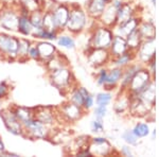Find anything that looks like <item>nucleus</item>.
<instances>
[{"mask_svg": "<svg viewBox=\"0 0 159 157\" xmlns=\"http://www.w3.org/2000/svg\"><path fill=\"white\" fill-rule=\"evenodd\" d=\"M43 10H37V11L29 13V18L33 27V32L43 29Z\"/></svg>", "mask_w": 159, "mask_h": 157, "instance_id": "nucleus-33", "label": "nucleus"}, {"mask_svg": "<svg viewBox=\"0 0 159 157\" xmlns=\"http://www.w3.org/2000/svg\"><path fill=\"white\" fill-rule=\"evenodd\" d=\"M93 104H94V98L93 96H91L90 94L88 95L86 98H85V100H84V104H83V109L84 110H88V109H90L92 106H93Z\"/></svg>", "mask_w": 159, "mask_h": 157, "instance_id": "nucleus-47", "label": "nucleus"}, {"mask_svg": "<svg viewBox=\"0 0 159 157\" xmlns=\"http://www.w3.org/2000/svg\"><path fill=\"white\" fill-rule=\"evenodd\" d=\"M125 39H126L127 47H129V50L139 48L141 43H142V40H143L140 35V33H139V31H138V28H137V30H135L133 33H130Z\"/></svg>", "mask_w": 159, "mask_h": 157, "instance_id": "nucleus-34", "label": "nucleus"}, {"mask_svg": "<svg viewBox=\"0 0 159 157\" xmlns=\"http://www.w3.org/2000/svg\"><path fill=\"white\" fill-rule=\"evenodd\" d=\"M3 3H4V2H3V1H1V0H0V11H1L2 6H3Z\"/></svg>", "mask_w": 159, "mask_h": 157, "instance_id": "nucleus-50", "label": "nucleus"}, {"mask_svg": "<svg viewBox=\"0 0 159 157\" xmlns=\"http://www.w3.org/2000/svg\"><path fill=\"white\" fill-rule=\"evenodd\" d=\"M133 16V9L129 6V3H123L121 7L118 9L117 12V24H123L126 20L132 18Z\"/></svg>", "mask_w": 159, "mask_h": 157, "instance_id": "nucleus-29", "label": "nucleus"}, {"mask_svg": "<svg viewBox=\"0 0 159 157\" xmlns=\"http://www.w3.org/2000/svg\"><path fill=\"white\" fill-rule=\"evenodd\" d=\"M106 1H107V2H108V1H109V0H106Z\"/></svg>", "mask_w": 159, "mask_h": 157, "instance_id": "nucleus-51", "label": "nucleus"}, {"mask_svg": "<svg viewBox=\"0 0 159 157\" xmlns=\"http://www.w3.org/2000/svg\"><path fill=\"white\" fill-rule=\"evenodd\" d=\"M6 152H7L6 145H4L3 140H2V138L0 137V156H3Z\"/></svg>", "mask_w": 159, "mask_h": 157, "instance_id": "nucleus-48", "label": "nucleus"}, {"mask_svg": "<svg viewBox=\"0 0 159 157\" xmlns=\"http://www.w3.org/2000/svg\"><path fill=\"white\" fill-rule=\"evenodd\" d=\"M138 71V68L136 66H132L129 68L126 69V71H123L122 73V78H121V82H122V86H129L130 80L134 76V74Z\"/></svg>", "mask_w": 159, "mask_h": 157, "instance_id": "nucleus-37", "label": "nucleus"}, {"mask_svg": "<svg viewBox=\"0 0 159 157\" xmlns=\"http://www.w3.org/2000/svg\"><path fill=\"white\" fill-rule=\"evenodd\" d=\"M36 46L39 53V62L40 64H45L48 60H50L53 55L57 52V48L53 43L48 40H36Z\"/></svg>", "mask_w": 159, "mask_h": 157, "instance_id": "nucleus-13", "label": "nucleus"}, {"mask_svg": "<svg viewBox=\"0 0 159 157\" xmlns=\"http://www.w3.org/2000/svg\"><path fill=\"white\" fill-rule=\"evenodd\" d=\"M18 37L6 32H0V55L9 62L17 61Z\"/></svg>", "mask_w": 159, "mask_h": 157, "instance_id": "nucleus-5", "label": "nucleus"}, {"mask_svg": "<svg viewBox=\"0 0 159 157\" xmlns=\"http://www.w3.org/2000/svg\"><path fill=\"white\" fill-rule=\"evenodd\" d=\"M88 95H89V92L85 87L75 86L68 92V95H67L68 101H70L71 103H73V104H75V105H79V106L83 107L84 100H85V98L88 96Z\"/></svg>", "mask_w": 159, "mask_h": 157, "instance_id": "nucleus-20", "label": "nucleus"}, {"mask_svg": "<svg viewBox=\"0 0 159 157\" xmlns=\"http://www.w3.org/2000/svg\"><path fill=\"white\" fill-rule=\"evenodd\" d=\"M28 60L39 62V53H38V49L35 43H33L32 46L30 47L29 53H28Z\"/></svg>", "mask_w": 159, "mask_h": 157, "instance_id": "nucleus-42", "label": "nucleus"}, {"mask_svg": "<svg viewBox=\"0 0 159 157\" xmlns=\"http://www.w3.org/2000/svg\"><path fill=\"white\" fill-rule=\"evenodd\" d=\"M103 120H99V119H96L94 121H92L91 123V130L92 132L94 133H101L103 132Z\"/></svg>", "mask_w": 159, "mask_h": 157, "instance_id": "nucleus-45", "label": "nucleus"}, {"mask_svg": "<svg viewBox=\"0 0 159 157\" xmlns=\"http://www.w3.org/2000/svg\"><path fill=\"white\" fill-rule=\"evenodd\" d=\"M51 130L52 128L33 118L32 120L28 121L25 124H24L22 137L31 139V140H49Z\"/></svg>", "mask_w": 159, "mask_h": 157, "instance_id": "nucleus-4", "label": "nucleus"}, {"mask_svg": "<svg viewBox=\"0 0 159 157\" xmlns=\"http://www.w3.org/2000/svg\"><path fill=\"white\" fill-rule=\"evenodd\" d=\"M109 51L108 49H98L92 48L88 54V62L91 66L100 67L104 65L109 58Z\"/></svg>", "mask_w": 159, "mask_h": 157, "instance_id": "nucleus-14", "label": "nucleus"}, {"mask_svg": "<svg viewBox=\"0 0 159 157\" xmlns=\"http://www.w3.org/2000/svg\"><path fill=\"white\" fill-rule=\"evenodd\" d=\"M121 153H122L124 156H132V152H130L129 146H123Z\"/></svg>", "mask_w": 159, "mask_h": 157, "instance_id": "nucleus-49", "label": "nucleus"}, {"mask_svg": "<svg viewBox=\"0 0 159 157\" xmlns=\"http://www.w3.org/2000/svg\"><path fill=\"white\" fill-rule=\"evenodd\" d=\"M33 42L28 37H18V51H17V62L24 63L28 60V53Z\"/></svg>", "mask_w": 159, "mask_h": 157, "instance_id": "nucleus-24", "label": "nucleus"}, {"mask_svg": "<svg viewBox=\"0 0 159 157\" xmlns=\"http://www.w3.org/2000/svg\"><path fill=\"white\" fill-rule=\"evenodd\" d=\"M115 34L108 27L98 28L90 38V47L98 49H108Z\"/></svg>", "mask_w": 159, "mask_h": 157, "instance_id": "nucleus-9", "label": "nucleus"}, {"mask_svg": "<svg viewBox=\"0 0 159 157\" xmlns=\"http://www.w3.org/2000/svg\"><path fill=\"white\" fill-rule=\"evenodd\" d=\"M111 98L112 96L109 92H100L96 97V103L97 105H105V106H107L111 101Z\"/></svg>", "mask_w": 159, "mask_h": 157, "instance_id": "nucleus-40", "label": "nucleus"}, {"mask_svg": "<svg viewBox=\"0 0 159 157\" xmlns=\"http://www.w3.org/2000/svg\"><path fill=\"white\" fill-rule=\"evenodd\" d=\"M150 105H148L144 101L140 99L138 96L130 99L129 102V110L135 116H144L150 109Z\"/></svg>", "mask_w": 159, "mask_h": 157, "instance_id": "nucleus-23", "label": "nucleus"}, {"mask_svg": "<svg viewBox=\"0 0 159 157\" xmlns=\"http://www.w3.org/2000/svg\"><path fill=\"white\" fill-rule=\"evenodd\" d=\"M133 132L138 138H142L150 134V128H148V125L145 124V123H138L134 127Z\"/></svg>", "mask_w": 159, "mask_h": 157, "instance_id": "nucleus-39", "label": "nucleus"}, {"mask_svg": "<svg viewBox=\"0 0 159 157\" xmlns=\"http://www.w3.org/2000/svg\"><path fill=\"white\" fill-rule=\"evenodd\" d=\"M123 70L120 67H116V68H112L109 72H107V78H106V83L104 84V88L107 90L114 88L116 85L121 81Z\"/></svg>", "mask_w": 159, "mask_h": 157, "instance_id": "nucleus-25", "label": "nucleus"}, {"mask_svg": "<svg viewBox=\"0 0 159 157\" xmlns=\"http://www.w3.org/2000/svg\"><path fill=\"white\" fill-rule=\"evenodd\" d=\"M107 114V107L105 105H98L94 109V116H96V119L103 120L104 117Z\"/></svg>", "mask_w": 159, "mask_h": 157, "instance_id": "nucleus-44", "label": "nucleus"}, {"mask_svg": "<svg viewBox=\"0 0 159 157\" xmlns=\"http://www.w3.org/2000/svg\"><path fill=\"white\" fill-rule=\"evenodd\" d=\"M106 78H107V70L106 69H101L98 73V78H97V83L100 86H104V84L106 83Z\"/></svg>", "mask_w": 159, "mask_h": 157, "instance_id": "nucleus-46", "label": "nucleus"}, {"mask_svg": "<svg viewBox=\"0 0 159 157\" xmlns=\"http://www.w3.org/2000/svg\"><path fill=\"white\" fill-rule=\"evenodd\" d=\"M60 32H55V31H48L46 29H40L38 31H35V32L32 33V36L34 39L36 40H48V42H55L56 38H57V35Z\"/></svg>", "mask_w": 159, "mask_h": 157, "instance_id": "nucleus-28", "label": "nucleus"}, {"mask_svg": "<svg viewBox=\"0 0 159 157\" xmlns=\"http://www.w3.org/2000/svg\"><path fill=\"white\" fill-rule=\"evenodd\" d=\"M43 28L48 31H55V32H60L56 27L54 17H53L52 12L49 10H43Z\"/></svg>", "mask_w": 159, "mask_h": 157, "instance_id": "nucleus-32", "label": "nucleus"}, {"mask_svg": "<svg viewBox=\"0 0 159 157\" xmlns=\"http://www.w3.org/2000/svg\"><path fill=\"white\" fill-rule=\"evenodd\" d=\"M138 28V21L135 18H129L123 24H119L115 25V35L126 38L130 33H133Z\"/></svg>", "mask_w": 159, "mask_h": 157, "instance_id": "nucleus-18", "label": "nucleus"}, {"mask_svg": "<svg viewBox=\"0 0 159 157\" xmlns=\"http://www.w3.org/2000/svg\"><path fill=\"white\" fill-rule=\"evenodd\" d=\"M33 110H34L35 119L38 120L39 122L43 123L47 127H49L50 128L63 127V125H61L60 121H58L56 107L39 105V106L33 107Z\"/></svg>", "mask_w": 159, "mask_h": 157, "instance_id": "nucleus-7", "label": "nucleus"}, {"mask_svg": "<svg viewBox=\"0 0 159 157\" xmlns=\"http://www.w3.org/2000/svg\"><path fill=\"white\" fill-rule=\"evenodd\" d=\"M54 17L56 27L60 32L65 31L66 25L68 21L69 13H70V4L68 3H61V2H56L55 6L51 10Z\"/></svg>", "mask_w": 159, "mask_h": 157, "instance_id": "nucleus-10", "label": "nucleus"}, {"mask_svg": "<svg viewBox=\"0 0 159 157\" xmlns=\"http://www.w3.org/2000/svg\"><path fill=\"white\" fill-rule=\"evenodd\" d=\"M19 7L28 13H32L37 10H43L45 0H16Z\"/></svg>", "mask_w": 159, "mask_h": 157, "instance_id": "nucleus-27", "label": "nucleus"}, {"mask_svg": "<svg viewBox=\"0 0 159 157\" xmlns=\"http://www.w3.org/2000/svg\"><path fill=\"white\" fill-rule=\"evenodd\" d=\"M135 96H138L142 101H144L148 105L152 106L155 102V88H154L153 84H148L140 94L135 95Z\"/></svg>", "mask_w": 159, "mask_h": 157, "instance_id": "nucleus-31", "label": "nucleus"}, {"mask_svg": "<svg viewBox=\"0 0 159 157\" xmlns=\"http://www.w3.org/2000/svg\"><path fill=\"white\" fill-rule=\"evenodd\" d=\"M138 31H139L142 39H145V40L154 39V36H155V28H154L153 25L143 24L139 29H138Z\"/></svg>", "mask_w": 159, "mask_h": 157, "instance_id": "nucleus-35", "label": "nucleus"}, {"mask_svg": "<svg viewBox=\"0 0 159 157\" xmlns=\"http://www.w3.org/2000/svg\"><path fill=\"white\" fill-rule=\"evenodd\" d=\"M88 149L92 156H106L111 153V145L105 138L94 137L90 139Z\"/></svg>", "mask_w": 159, "mask_h": 157, "instance_id": "nucleus-11", "label": "nucleus"}, {"mask_svg": "<svg viewBox=\"0 0 159 157\" xmlns=\"http://www.w3.org/2000/svg\"><path fill=\"white\" fill-rule=\"evenodd\" d=\"M116 58V60H115V64H116L117 67H120V68H122V67L126 66L127 64H129L130 62V51H125L124 53H122V54L118 55V56H115Z\"/></svg>", "mask_w": 159, "mask_h": 157, "instance_id": "nucleus-38", "label": "nucleus"}, {"mask_svg": "<svg viewBox=\"0 0 159 157\" xmlns=\"http://www.w3.org/2000/svg\"><path fill=\"white\" fill-rule=\"evenodd\" d=\"M56 109H57L58 121L61 125H63V123H74L75 121L81 119L85 112L83 107L73 104L68 100L61 103L60 106L56 107Z\"/></svg>", "mask_w": 159, "mask_h": 157, "instance_id": "nucleus-6", "label": "nucleus"}, {"mask_svg": "<svg viewBox=\"0 0 159 157\" xmlns=\"http://www.w3.org/2000/svg\"><path fill=\"white\" fill-rule=\"evenodd\" d=\"M55 42L58 47L67 49V50H72V49L75 48V40H74V38L71 35L61 34V32L58 33Z\"/></svg>", "mask_w": 159, "mask_h": 157, "instance_id": "nucleus-30", "label": "nucleus"}, {"mask_svg": "<svg viewBox=\"0 0 159 157\" xmlns=\"http://www.w3.org/2000/svg\"><path fill=\"white\" fill-rule=\"evenodd\" d=\"M11 91V87L7 84V81H3L0 83V100H4L7 99V96L10 95Z\"/></svg>", "mask_w": 159, "mask_h": 157, "instance_id": "nucleus-43", "label": "nucleus"}, {"mask_svg": "<svg viewBox=\"0 0 159 157\" xmlns=\"http://www.w3.org/2000/svg\"><path fill=\"white\" fill-rule=\"evenodd\" d=\"M107 4L106 0H88L86 4L87 15L91 18L99 19Z\"/></svg>", "mask_w": 159, "mask_h": 157, "instance_id": "nucleus-19", "label": "nucleus"}, {"mask_svg": "<svg viewBox=\"0 0 159 157\" xmlns=\"http://www.w3.org/2000/svg\"><path fill=\"white\" fill-rule=\"evenodd\" d=\"M43 66H45V69L47 70V72H51V71L60 69L61 67L69 66V61H68L67 56L64 54L63 52L57 50V52H56L50 60H48L46 62V63L43 64Z\"/></svg>", "mask_w": 159, "mask_h": 157, "instance_id": "nucleus-15", "label": "nucleus"}, {"mask_svg": "<svg viewBox=\"0 0 159 157\" xmlns=\"http://www.w3.org/2000/svg\"><path fill=\"white\" fill-rule=\"evenodd\" d=\"M148 80H150V74H148V71L138 70L134 74V76L132 78L129 84V90L134 95L140 94L148 85Z\"/></svg>", "mask_w": 159, "mask_h": 157, "instance_id": "nucleus-12", "label": "nucleus"}, {"mask_svg": "<svg viewBox=\"0 0 159 157\" xmlns=\"http://www.w3.org/2000/svg\"><path fill=\"white\" fill-rule=\"evenodd\" d=\"M122 138L124 139V141L126 143H129L130 145H134L137 143V140H138V137L135 135L133 131H125L122 135Z\"/></svg>", "mask_w": 159, "mask_h": 157, "instance_id": "nucleus-41", "label": "nucleus"}, {"mask_svg": "<svg viewBox=\"0 0 159 157\" xmlns=\"http://www.w3.org/2000/svg\"><path fill=\"white\" fill-rule=\"evenodd\" d=\"M0 118L10 134L14 136H24V125L15 116L12 106L6 107L0 110Z\"/></svg>", "mask_w": 159, "mask_h": 157, "instance_id": "nucleus-8", "label": "nucleus"}, {"mask_svg": "<svg viewBox=\"0 0 159 157\" xmlns=\"http://www.w3.org/2000/svg\"><path fill=\"white\" fill-rule=\"evenodd\" d=\"M86 12L78 4H70V13H69L65 31H67L70 34H80L86 28Z\"/></svg>", "mask_w": 159, "mask_h": 157, "instance_id": "nucleus-3", "label": "nucleus"}, {"mask_svg": "<svg viewBox=\"0 0 159 157\" xmlns=\"http://www.w3.org/2000/svg\"><path fill=\"white\" fill-rule=\"evenodd\" d=\"M129 102H130V99H129V98L120 97L119 99L117 100V102L115 103V110H116L118 114L124 113L126 109H129Z\"/></svg>", "mask_w": 159, "mask_h": 157, "instance_id": "nucleus-36", "label": "nucleus"}, {"mask_svg": "<svg viewBox=\"0 0 159 157\" xmlns=\"http://www.w3.org/2000/svg\"><path fill=\"white\" fill-rule=\"evenodd\" d=\"M108 50L110 51V54L112 56H118L122 53H124L125 51L129 50V47H127L126 44V39L124 37L118 36V35H115L114 38L111 40V44H110Z\"/></svg>", "mask_w": 159, "mask_h": 157, "instance_id": "nucleus-22", "label": "nucleus"}, {"mask_svg": "<svg viewBox=\"0 0 159 157\" xmlns=\"http://www.w3.org/2000/svg\"><path fill=\"white\" fill-rule=\"evenodd\" d=\"M140 48V58L143 62H148L152 60L155 54V45H154V39H148L144 43H141Z\"/></svg>", "mask_w": 159, "mask_h": 157, "instance_id": "nucleus-26", "label": "nucleus"}, {"mask_svg": "<svg viewBox=\"0 0 159 157\" xmlns=\"http://www.w3.org/2000/svg\"><path fill=\"white\" fill-rule=\"evenodd\" d=\"M117 12L118 9L111 2H109L108 4H106L103 13L100 16L99 19H101L102 24H103L105 27H115L117 24Z\"/></svg>", "mask_w": 159, "mask_h": 157, "instance_id": "nucleus-17", "label": "nucleus"}, {"mask_svg": "<svg viewBox=\"0 0 159 157\" xmlns=\"http://www.w3.org/2000/svg\"><path fill=\"white\" fill-rule=\"evenodd\" d=\"M47 76L53 87H55L57 90L61 91V94L65 96H67L68 92L76 86L73 72L69 68V66L61 67L51 72H47Z\"/></svg>", "mask_w": 159, "mask_h": 157, "instance_id": "nucleus-1", "label": "nucleus"}, {"mask_svg": "<svg viewBox=\"0 0 159 157\" xmlns=\"http://www.w3.org/2000/svg\"><path fill=\"white\" fill-rule=\"evenodd\" d=\"M19 18H18V25H17V33H19L22 36H31L33 33V27L31 25L29 13L24 11L19 7Z\"/></svg>", "mask_w": 159, "mask_h": 157, "instance_id": "nucleus-16", "label": "nucleus"}, {"mask_svg": "<svg viewBox=\"0 0 159 157\" xmlns=\"http://www.w3.org/2000/svg\"><path fill=\"white\" fill-rule=\"evenodd\" d=\"M12 109L14 112L15 116L17 117L22 125L25 124L28 121L32 120L34 118V110L33 107H27V106H20V105H11Z\"/></svg>", "mask_w": 159, "mask_h": 157, "instance_id": "nucleus-21", "label": "nucleus"}, {"mask_svg": "<svg viewBox=\"0 0 159 157\" xmlns=\"http://www.w3.org/2000/svg\"><path fill=\"white\" fill-rule=\"evenodd\" d=\"M19 14V6L17 1L10 3L4 2L0 11V28L7 32L17 33Z\"/></svg>", "mask_w": 159, "mask_h": 157, "instance_id": "nucleus-2", "label": "nucleus"}]
</instances>
